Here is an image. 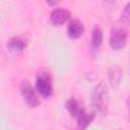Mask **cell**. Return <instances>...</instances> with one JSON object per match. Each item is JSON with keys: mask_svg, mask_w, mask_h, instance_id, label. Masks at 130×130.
<instances>
[{"mask_svg": "<svg viewBox=\"0 0 130 130\" xmlns=\"http://www.w3.org/2000/svg\"><path fill=\"white\" fill-rule=\"evenodd\" d=\"M108 90L104 83L96 84L90 92V103L94 111L105 115L108 109Z\"/></svg>", "mask_w": 130, "mask_h": 130, "instance_id": "cell-1", "label": "cell"}, {"mask_svg": "<svg viewBox=\"0 0 130 130\" xmlns=\"http://www.w3.org/2000/svg\"><path fill=\"white\" fill-rule=\"evenodd\" d=\"M35 89L37 93L44 99H48L52 96L54 92L53 80H52L51 73L48 70H41L38 73L36 78Z\"/></svg>", "mask_w": 130, "mask_h": 130, "instance_id": "cell-2", "label": "cell"}, {"mask_svg": "<svg viewBox=\"0 0 130 130\" xmlns=\"http://www.w3.org/2000/svg\"><path fill=\"white\" fill-rule=\"evenodd\" d=\"M128 40V30L122 25H115L110 32L109 44L113 50H121L123 49Z\"/></svg>", "mask_w": 130, "mask_h": 130, "instance_id": "cell-3", "label": "cell"}, {"mask_svg": "<svg viewBox=\"0 0 130 130\" xmlns=\"http://www.w3.org/2000/svg\"><path fill=\"white\" fill-rule=\"evenodd\" d=\"M20 94L25 104L30 108H37L40 105V100L35 87L30 84L27 79H23L19 86Z\"/></svg>", "mask_w": 130, "mask_h": 130, "instance_id": "cell-4", "label": "cell"}, {"mask_svg": "<svg viewBox=\"0 0 130 130\" xmlns=\"http://www.w3.org/2000/svg\"><path fill=\"white\" fill-rule=\"evenodd\" d=\"M71 17V13L66 8H55L50 14V21L54 26H61Z\"/></svg>", "mask_w": 130, "mask_h": 130, "instance_id": "cell-5", "label": "cell"}, {"mask_svg": "<svg viewBox=\"0 0 130 130\" xmlns=\"http://www.w3.org/2000/svg\"><path fill=\"white\" fill-rule=\"evenodd\" d=\"M28 40L23 36H15L8 40L6 43V48L11 54L21 53L27 46Z\"/></svg>", "mask_w": 130, "mask_h": 130, "instance_id": "cell-6", "label": "cell"}, {"mask_svg": "<svg viewBox=\"0 0 130 130\" xmlns=\"http://www.w3.org/2000/svg\"><path fill=\"white\" fill-rule=\"evenodd\" d=\"M85 27L81 20L72 19L67 25V36L71 40H77L84 34Z\"/></svg>", "mask_w": 130, "mask_h": 130, "instance_id": "cell-7", "label": "cell"}, {"mask_svg": "<svg viewBox=\"0 0 130 130\" xmlns=\"http://www.w3.org/2000/svg\"><path fill=\"white\" fill-rule=\"evenodd\" d=\"M103 40H104V34H103V29L101 28L100 25L95 24L91 30V37H90V51L91 53H96L102 44H103Z\"/></svg>", "mask_w": 130, "mask_h": 130, "instance_id": "cell-8", "label": "cell"}, {"mask_svg": "<svg viewBox=\"0 0 130 130\" xmlns=\"http://www.w3.org/2000/svg\"><path fill=\"white\" fill-rule=\"evenodd\" d=\"M64 106H65V109L67 110V112L70 114V116L73 117V118H75V119H76L83 111H85V109H84L83 105L80 103V101H78V100L75 99V98H70V99H68V100L65 102Z\"/></svg>", "mask_w": 130, "mask_h": 130, "instance_id": "cell-9", "label": "cell"}, {"mask_svg": "<svg viewBox=\"0 0 130 130\" xmlns=\"http://www.w3.org/2000/svg\"><path fill=\"white\" fill-rule=\"evenodd\" d=\"M94 116H95L94 113H89L86 110L83 111L76 118V130H86V128L93 121Z\"/></svg>", "mask_w": 130, "mask_h": 130, "instance_id": "cell-10", "label": "cell"}, {"mask_svg": "<svg viewBox=\"0 0 130 130\" xmlns=\"http://www.w3.org/2000/svg\"><path fill=\"white\" fill-rule=\"evenodd\" d=\"M122 78V72L117 67H112L109 70V79L110 83L113 87H117L120 83V80Z\"/></svg>", "mask_w": 130, "mask_h": 130, "instance_id": "cell-11", "label": "cell"}, {"mask_svg": "<svg viewBox=\"0 0 130 130\" xmlns=\"http://www.w3.org/2000/svg\"><path fill=\"white\" fill-rule=\"evenodd\" d=\"M129 20H130V2H128L122 13H121V17H120V22L121 24H124V25H128L129 24Z\"/></svg>", "mask_w": 130, "mask_h": 130, "instance_id": "cell-12", "label": "cell"}]
</instances>
